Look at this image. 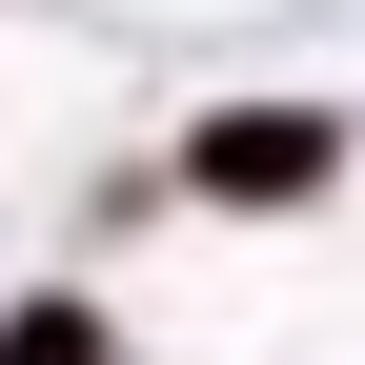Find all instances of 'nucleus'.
<instances>
[{"label":"nucleus","instance_id":"1","mask_svg":"<svg viewBox=\"0 0 365 365\" xmlns=\"http://www.w3.org/2000/svg\"><path fill=\"white\" fill-rule=\"evenodd\" d=\"M325 163H345V143H325L304 102H223V122H203V163H182V182H203V203H304Z\"/></svg>","mask_w":365,"mask_h":365},{"label":"nucleus","instance_id":"2","mask_svg":"<svg viewBox=\"0 0 365 365\" xmlns=\"http://www.w3.org/2000/svg\"><path fill=\"white\" fill-rule=\"evenodd\" d=\"M0 365H102V304H21V325H0Z\"/></svg>","mask_w":365,"mask_h":365}]
</instances>
